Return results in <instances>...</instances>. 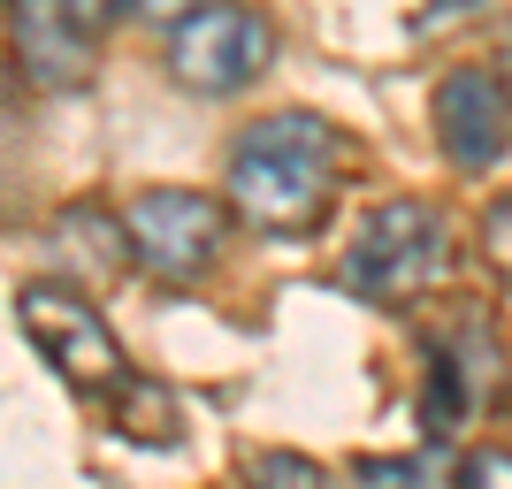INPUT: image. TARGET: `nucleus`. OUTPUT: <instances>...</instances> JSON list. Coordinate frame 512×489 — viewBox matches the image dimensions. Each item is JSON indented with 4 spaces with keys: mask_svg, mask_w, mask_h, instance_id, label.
I'll return each instance as SVG.
<instances>
[{
    "mask_svg": "<svg viewBox=\"0 0 512 489\" xmlns=\"http://www.w3.org/2000/svg\"><path fill=\"white\" fill-rule=\"evenodd\" d=\"M344 169H352V138L314 107H283L237 130L230 146V207L260 237H299L337 207Z\"/></svg>",
    "mask_w": 512,
    "mask_h": 489,
    "instance_id": "nucleus-1",
    "label": "nucleus"
},
{
    "mask_svg": "<svg viewBox=\"0 0 512 489\" xmlns=\"http://www.w3.org/2000/svg\"><path fill=\"white\" fill-rule=\"evenodd\" d=\"M337 276L367 306H413L451 276V222L436 199H383L344 245Z\"/></svg>",
    "mask_w": 512,
    "mask_h": 489,
    "instance_id": "nucleus-2",
    "label": "nucleus"
},
{
    "mask_svg": "<svg viewBox=\"0 0 512 489\" xmlns=\"http://www.w3.org/2000/svg\"><path fill=\"white\" fill-rule=\"evenodd\" d=\"M16 321L23 337L46 352V367L62 375L77 398H107L115 405V390L138 375L123 352V337L100 321V306H92L85 291H69V283H23L16 291Z\"/></svg>",
    "mask_w": 512,
    "mask_h": 489,
    "instance_id": "nucleus-3",
    "label": "nucleus"
},
{
    "mask_svg": "<svg viewBox=\"0 0 512 489\" xmlns=\"http://www.w3.org/2000/svg\"><path fill=\"white\" fill-rule=\"evenodd\" d=\"M123 222H130L138 276L161 283V291H192V283H207L222 268L237 207L230 199H207V192H146V199H130Z\"/></svg>",
    "mask_w": 512,
    "mask_h": 489,
    "instance_id": "nucleus-4",
    "label": "nucleus"
},
{
    "mask_svg": "<svg viewBox=\"0 0 512 489\" xmlns=\"http://www.w3.org/2000/svg\"><path fill=\"white\" fill-rule=\"evenodd\" d=\"M276 62V23L253 0H207L184 23H169V77L199 100H230L260 85Z\"/></svg>",
    "mask_w": 512,
    "mask_h": 489,
    "instance_id": "nucleus-5",
    "label": "nucleus"
},
{
    "mask_svg": "<svg viewBox=\"0 0 512 489\" xmlns=\"http://www.w3.org/2000/svg\"><path fill=\"white\" fill-rule=\"evenodd\" d=\"M8 54L39 92H85L100 77V23L77 0H0Z\"/></svg>",
    "mask_w": 512,
    "mask_h": 489,
    "instance_id": "nucleus-6",
    "label": "nucleus"
},
{
    "mask_svg": "<svg viewBox=\"0 0 512 489\" xmlns=\"http://www.w3.org/2000/svg\"><path fill=\"white\" fill-rule=\"evenodd\" d=\"M497 398V329L482 314H459L444 337L428 344V367H421V436L444 444Z\"/></svg>",
    "mask_w": 512,
    "mask_h": 489,
    "instance_id": "nucleus-7",
    "label": "nucleus"
},
{
    "mask_svg": "<svg viewBox=\"0 0 512 489\" xmlns=\"http://www.w3.org/2000/svg\"><path fill=\"white\" fill-rule=\"evenodd\" d=\"M428 115H436V146H444L451 169L482 176L512 153V92L497 69H451L428 100Z\"/></svg>",
    "mask_w": 512,
    "mask_h": 489,
    "instance_id": "nucleus-8",
    "label": "nucleus"
},
{
    "mask_svg": "<svg viewBox=\"0 0 512 489\" xmlns=\"http://www.w3.org/2000/svg\"><path fill=\"white\" fill-rule=\"evenodd\" d=\"M46 245H54V260H62L77 283H115L123 268H138V253H130V222H123V214H107V207H92V199H77V207L54 214Z\"/></svg>",
    "mask_w": 512,
    "mask_h": 489,
    "instance_id": "nucleus-9",
    "label": "nucleus"
},
{
    "mask_svg": "<svg viewBox=\"0 0 512 489\" xmlns=\"http://www.w3.org/2000/svg\"><path fill=\"white\" fill-rule=\"evenodd\" d=\"M115 428L138 436V444H176V436H184V405H176L161 383L130 375V383L115 390Z\"/></svg>",
    "mask_w": 512,
    "mask_h": 489,
    "instance_id": "nucleus-10",
    "label": "nucleus"
},
{
    "mask_svg": "<svg viewBox=\"0 0 512 489\" xmlns=\"http://www.w3.org/2000/svg\"><path fill=\"white\" fill-rule=\"evenodd\" d=\"M451 467L459 459H444V451H367V459H352V474L360 482H451Z\"/></svg>",
    "mask_w": 512,
    "mask_h": 489,
    "instance_id": "nucleus-11",
    "label": "nucleus"
},
{
    "mask_svg": "<svg viewBox=\"0 0 512 489\" xmlns=\"http://www.w3.org/2000/svg\"><path fill=\"white\" fill-rule=\"evenodd\" d=\"M245 482H260V489H321L329 467H321V459H299V451H253V459H245Z\"/></svg>",
    "mask_w": 512,
    "mask_h": 489,
    "instance_id": "nucleus-12",
    "label": "nucleus"
},
{
    "mask_svg": "<svg viewBox=\"0 0 512 489\" xmlns=\"http://www.w3.org/2000/svg\"><path fill=\"white\" fill-rule=\"evenodd\" d=\"M474 237H482V268H490L497 291L512 298V192H497L490 207H482V230Z\"/></svg>",
    "mask_w": 512,
    "mask_h": 489,
    "instance_id": "nucleus-13",
    "label": "nucleus"
},
{
    "mask_svg": "<svg viewBox=\"0 0 512 489\" xmlns=\"http://www.w3.org/2000/svg\"><path fill=\"white\" fill-rule=\"evenodd\" d=\"M451 482H497V489H512V451H467V459L451 467Z\"/></svg>",
    "mask_w": 512,
    "mask_h": 489,
    "instance_id": "nucleus-14",
    "label": "nucleus"
},
{
    "mask_svg": "<svg viewBox=\"0 0 512 489\" xmlns=\"http://www.w3.org/2000/svg\"><path fill=\"white\" fill-rule=\"evenodd\" d=\"M192 8H207V0H123V16H138V23H161V31H169V23H184Z\"/></svg>",
    "mask_w": 512,
    "mask_h": 489,
    "instance_id": "nucleus-15",
    "label": "nucleus"
},
{
    "mask_svg": "<svg viewBox=\"0 0 512 489\" xmlns=\"http://www.w3.org/2000/svg\"><path fill=\"white\" fill-rule=\"evenodd\" d=\"M77 8H85V16L100 23V31H107V23H115V8H123V0H77Z\"/></svg>",
    "mask_w": 512,
    "mask_h": 489,
    "instance_id": "nucleus-16",
    "label": "nucleus"
},
{
    "mask_svg": "<svg viewBox=\"0 0 512 489\" xmlns=\"http://www.w3.org/2000/svg\"><path fill=\"white\" fill-rule=\"evenodd\" d=\"M490 69H497V77H505V92H512V31H505V39H497V62H490Z\"/></svg>",
    "mask_w": 512,
    "mask_h": 489,
    "instance_id": "nucleus-17",
    "label": "nucleus"
}]
</instances>
